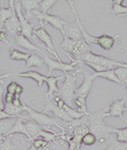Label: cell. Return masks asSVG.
I'll return each instance as SVG.
<instances>
[{"mask_svg":"<svg viewBox=\"0 0 127 150\" xmlns=\"http://www.w3.org/2000/svg\"><path fill=\"white\" fill-rule=\"evenodd\" d=\"M85 125L88 127L89 132L94 134L96 141L101 143L110 139V134L114 132L116 128L107 126L104 122V110L96 113H89L85 117Z\"/></svg>","mask_w":127,"mask_h":150,"instance_id":"1","label":"cell"},{"mask_svg":"<svg viewBox=\"0 0 127 150\" xmlns=\"http://www.w3.org/2000/svg\"><path fill=\"white\" fill-rule=\"evenodd\" d=\"M81 71L84 72V81H83L81 86L76 88L75 98H74L73 104L76 106L77 111L84 113L85 115H88L89 112L87 111L86 99L92 88V83H93L95 78L97 77V74L96 73H89L88 71H85L82 67H81Z\"/></svg>","mask_w":127,"mask_h":150,"instance_id":"2","label":"cell"},{"mask_svg":"<svg viewBox=\"0 0 127 150\" xmlns=\"http://www.w3.org/2000/svg\"><path fill=\"white\" fill-rule=\"evenodd\" d=\"M23 109H24V111L28 112V114H29V115H27L28 118L34 121L35 123H37L39 126L43 127V130H47V131H53V130H51L49 127L55 126V127H57V128H60V130H62V132L65 133L66 123H64V122L60 121V120H57V118H55V117H51V116H49L48 114H46V113L37 112V111L31 109L30 107H28L27 105H24V104H23Z\"/></svg>","mask_w":127,"mask_h":150,"instance_id":"3","label":"cell"},{"mask_svg":"<svg viewBox=\"0 0 127 150\" xmlns=\"http://www.w3.org/2000/svg\"><path fill=\"white\" fill-rule=\"evenodd\" d=\"M73 62L81 64L90 62V64L103 66V67L107 68L108 70H114V69L121 68V67H127V62H116V60L110 59V58H108V57L104 56V55H97V54H94L91 51L87 52V53L81 55L79 58L76 59V60H74Z\"/></svg>","mask_w":127,"mask_h":150,"instance_id":"4","label":"cell"},{"mask_svg":"<svg viewBox=\"0 0 127 150\" xmlns=\"http://www.w3.org/2000/svg\"><path fill=\"white\" fill-rule=\"evenodd\" d=\"M81 69H79L76 72L69 74V72L64 73L65 75V81L62 83V88L60 89V96L62 98V100L70 107H72V104L75 98V90H76V73L79 72Z\"/></svg>","mask_w":127,"mask_h":150,"instance_id":"5","label":"cell"},{"mask_svg":"<svg viewBox=\"0 0 127 150\" xmlns=\"http://www.w3.org/2000/svg\"><path fill=\"white\" fill-rule=\"evenodd\" d=\"M15 3V12H16V16L19 20V24H20V30H21V35H23L24 37L28 38L29 40H31L32 42H35V45L37 46V38L33 36V31H34V23H30L29 20L24 18V15L21 13V3L20 1H16Z\"/></svg>","mask_w":127,"mask_h":150,"instance_id":"6","label":"cell"},{"mask_svg":"<svg viewBox=\"0 0 127 150\" xmlns=\"http://www.w3.org/2000/svg\"><path fill=\"white\" fill-rule=\"evenodd\" d=\"M35 17L38 18L39 21H43V23H49L50 25H52L53 28H55L56 30L60 31L62 34V36L65 35V30H64V25L68 23V21H65L64 19H62L60 16L57 15H51V14H43L40 11H32L31 12L30 18Z\"/></svg>","mask_w":127,"mask_h":150,"instance_id":"7","label":"cell"},{"mask_svg":"<svg viewBox=\"0 0 127 150\" xmlns=\"http://www.w3.org/2000/svg\"><path fill=\"white\" fill-rule=\"evenodd\" d=\"M39 23H40V28L33 31V36L37 38L38 40H40L41 42L45 43V46H46V47H43V46H41V47H43V48H45V49H47V51H48L49 53H51L52 55H54L55 58H56V60H58V62H62V59L60 58V56H58L57 52L55 51L54 45H53V41H52L51 36H50V34H49V33L46 31V29H45L43 22L39 21ZM38 46H40V45H38Z\"/></svg>","mask_w":127,"mask_h":150,"instance_id":"8","label":"cell"},{"mask_svg":"<svg viewBox=\"0 0 127 150\" xmlns=\"http://www.w3.org/2000/svg\"><path fill=\"white\" fill-rule=\"evenodd\" d=\"M43 59L49 68V70H48L49 76H51L52 72H53L54 70H60V71H62L64 73L73 71L74 68H75V66L77 64L76 62H69V64H66V62H58V60L50 58L46 53L43 54Z\"/></svg>","mask_w":127,"mask_h":150,"instance_id":"9","label":"cell"},{"mask_svg":"<svg viewBox=\"0 0 127 150\" xmlns=\"http://www.w3.org/2000/svg\"><path fill=\"white\" fill-rule=\"evenodd\" d=\"M125 102H126V96H124L122 99H118L114 97V100L109 106V109L107 111H104V118L109 116L120 117L127 124V120L123 116V112L127 111V107H125Z\"/></svg>","mask_w":127,"mask_h":150,"instance_id":"10","label":"cell"},{"mask_svg":"<svg viewBox=\"0 0 127 150\" xmlns=\"http://www.w3.org/2000/svg\"><path fill=\"white\" fill-rule=\"evenodd\" d=\"M47 112H52L54 114V117L60 120V121L64 122V123H69V122H72L73 120L68 115L67 113L64 111L62 109H60V107H57L56 105L53 103V100L50 98H47L46 100V107L43 108V113H47Z\"/></svg>","mask_w":127,"mask_h":150,"instance_id":"11","label":"cell"},{"mask_svg":"<svg viewBox=\"0 0 127 150\" xmlns=\"http://www.w3.org/2000/svg\"><path fill=\"white\" fill-rule=\"evenodd\" d=\"M120 35H116V36H109L106 33H104L103 35H101L99 37H96V43L97 46H100L101 48L103 49L104 51H109L114 48L116 45V39L119 38Z\"/></svg>","mask_w":127,"mask_h":150,"instance_id":"12","label":"cell"},{"mask_svg":"<svg viewBox=\"0 0 127 150\" xmlns=\"http://www.w3.org/2000/svg\"><path fill=\"white\" fill-rule=\"evenodd\" d=\"M64 79V76H47L46 81L45 83L48 85V91L46 93V97L47 98L52 99L54 96V93H60V88L57 86V83L60 81Z\"/></svg>","mask_w":127,"mask_h":150,"instance_id":"13","label":"cell"},{"mask_svg":"<svg viewBox=\"0 0 127 150\" xmlns=\"http://www.w3.org/2000/svg\"><path fill=\"white\" fill-rule=\"evenodd\" d=\"M15 42H16L17 46L21 47V48L26 49V50H28V51H30V52L37 51V52H39L41 55H43V54H45L40 50V48H39V47H37L35 43L32 42L31 40H29L28 38H26L23 35H21V34H18V35H16V36H15Z\"/></svg>","mask_w":127,"mask_h":150,"instance_id":"14","label":"cell"},{"mask_svg":"<svg viewBox=\"0 0 127 150\" xmlns=\"http://www.w3.org/2000/svg\"><path fill=\"white\" fill-rule=\"evenodd\" d=\"M10 6L8 8H4L3 6H0V30L3 29L4 22L9 20L12 17L16 16V12H15V3L14 1L10 0L9 1Z\"/></svg>","mask_w":127,"mask_h":150,"instance_id":"15","label":"cell"},{"mask_svg":"<svg viewBox=\"0 0 127 150\" xmlns=\"http://www.w3.org/2000/svg\"><path fill=\"white\" fill-rule=\"evenodd\" d=\"M64 37H67L74 41H79L83 38L82 37L81 30H79V25H77L76 22L72 24H71L70 22H68L67 28L65 29V35H64Z\"/></svg>","mask_w":127,"mask_h":150,"instance_id":"16","label":"cell"},{"mask_svg":"<svg viewBox=\"0 0 127 150\" xmlns=\"http://www.w3.org/2000/svg\"><path fill=\"white\" fill-rule=\"evenodd\" d=\"M4 29L6 31L11 35V36H16L18 34H21V30H20V24H19V20L17 18V16H14L12 18H10L9 20H6L4 22Z\"/></svg>","mask_w":127,"mask_h":150,"instance_id":"17","label":"cell"},{"mask_svg":"<svg viewBox=\"0 0 127 150\" xmlns=\"http://www.w3.org/2000/svg\"><path fill=\"white\" fill-rule=\"evenodd\" d=\"M24 126H26V130H27V137L31 141L36 139L39 131L43 129V127L39 126L37 123H35L32 120H29V122L24 123Z\"/></svg>","mask_w":127,"mask_h":150,"instance_id":"18","label":"cell"},{"mask_svg":"<svg viewBox=\"0 0 127 150\" xmlns=\"http://www.w3.org/2000/svg\"><path fill=\"white\" fill-rule=\"evenodd\" d=\"M21 6L26 10V15L24 18L27 20H30V15L32 11H37L39 8V3L40 0H22L20 1Z\"/></svg>","mask_w":127,"mask_h":150,"instance_id":"19","label":"cell"},{"mask_svg":"<svg viewBox=\"0 0 127 150\" xmlns=\"http://www.w3.org/2000/svg\"><path fill=\"white\" fill-rule=\"evenodd\" d=\"M17 76L19 77H28V78H33L34 81L37 83L38 87H41L43 83L46 81L47 76H45L43 74L39 72H36V71H28V72H21L19 73Z\"/></svg>","mask_w":127,"mask_h":150,"instance_id":"20","label":"cell"},{"mask_svg":"<svg viewBox=\"0 0 127 150\" xmlns=\"http://www.w3.org/2000/svg\"><path fill=\"white\" fill-rule=\"evenodd\" d=\"M111 8H108V11L116 16H127V6H122L123 1L122 0H116L112 1Z\"/></svg>","mask_w":127,"mask_h":150,"instance_id":"21","label":"cell"},{"mask_svg":"<svg viewBox=\"0 0 127 150\" xmlns=\"http://www.w3.org/2000/svg\"><path fill=\"white\" fill-rule=\"evenodd\" d=\"M23 118H28V116L23 115V116H20V117H17L16 120H15V124H14V126L12 127L11 131L9 132V135H13V134H15V133H21L27 137L26 126H24V123L22 122Z\"/></svg>","mask_w":127,"mask_h":150,"instance_id":"22","label":"cell"},{"mask_svg":"<svg viewBox=\"0 0 127 150\" xmlns=\"http://www.w3.org/2000/svg\"><path fill=\"white\" fill-rule=\"evenodd\" d=\"M104 145L103 150H127V143L118 142L116 139H108ZM103 143V144H104Z\"/></svg>","mask_w":127,"mask_h":150,"instance_id":"23","label":"cell"},{"mask_svg":"<svg viewBox=\"0 0 127 150\" xmlns=\"http://www.w3.org/2000/svg\"><path fill=\"white\" fill-rule=\"evenodd\" d=\"M16 118H6V120H0V134L8 137L9 132L11 131L12 127L15 124Z\"/></svg>","mask_w":127,"mask_h":150,"instance_id":"24","label":"cell"},{"mask_svg":"<svg viewBox=\"0 0 127 150\" xmlns=\"http://www.w3.org/2000/svg\"><path fill=\"white\" fill-rule=\"evenodd\" d=\"M4 111L13 118L20 117V116H21L20 115L21 112L24 111L23 105H22L21 107H16V106H14L13 104H6V106H4Z\"/></svg>","mask_w":127,"mask_h":150,"instance_id":"25","label":"cell"},{"mask_svg":"<svg viewBox=\"0 0 127 150\" xmlns=\"http://www.w3.org/2000/svg\"><path fill=\"white\" fill-rule=\"evenodd\" d=\"M43 59L36 55L34 53H31L30 57L26 60V68H30V67H37V68H41L43 64Z\"/></svg>","mask_w":127,"mask_h":150,"instance_id":"26","label":"cell"},{"mask_svg":"<svg viewBox=\"0 0 127 150\" xmlns=\"http://www.w3.org/2000/svg\"><path fill=\"white\" fill-rule=\"evenodd\" d=\"M30 53H23V52H20L16 49L11 48L10 49V59L12 60H17V62H21V60H27L29 57H30Z\"/></svg>","mask_w":127,"mask_h":150,"instance_id":"27","label":"cell"},{"mask_svg":"<svg viewBox=\"0 0 127 150\" xmlns=\"http://www.w3.org/2000/svg\"><path fill=\"white\" fill-rule=\"evenodd\" d=\"M97 74V77H103L106 78V79H108L110 81H114L116 83H120L122 85L121 81H119V78L116 77V73H114V70H108V71H104V72H100V73H96Z\"/></svg>","mask_w":127,"mask_h":150,"instance_id":"28","label":"cell"},{"mask_svg":"<svg viewBox=\"0 0 127 150\" xmlns=\"http://www.w3.org/2000/svg\"><path fill=\"white\" fill-rule=\"evenodd\" d=\"M56 2L57 0H40L39 3L40 12L43 14H50V10Z\"/></svg>","mask_w":127,"mask_h":150,"instance_id":"29","label":"cell"},{"mask_svg":"<svg viewBox=\"0 0 127 150\" xmlns=\"http://www.w3.org/2000/svg\"><path fill=\"white\" fill-rule=\"evenodd\" d=\"M75 43H76V41L72 40V39H69V38H67V37H64V40L60 43V48H62L66 53L71 54L73 51V49H74V47H75Z\"/></svg>","mask_w":127,"mask_h":150,"instance_id":"30","label":"cell"},{"mask_svg":"<svg viewBox=\"0 0 127 150\" xmlns=\"http://www.w3.org/2000/svg\"><path fill=\"white\" fill-rule=\"evenodd\" d=\"M114 73H116V77L119 78V81H121L122 86L127 85V67H121L114 69Z\"/></svg>","mask_w":127,"mask_h":150,"instance_id":"31","label":"cell"},{"mask_svg":"<svg viewBox=\"0 0 127 150\" xmlns=\"http://www.w3.org/2000/svg\"><path fill=\"white\" fill-rule=\"evenodd\" d=\"M96 137H94V134H92L91 132H88L83 137L82 139V145H86V146H92L96 143Z\"/></svg>","mask_w":127,"mask_h":150,"instance_id":"32","label":"cell"},{"mask_svg":"<svg viewBox=\"0 0 127 150\" xmlns=\"http://www.w3.org/2000/svg\"><path fill=\"white\" fill-rule=\"evenodd\" d=\"M114 133L116 134V139L118 142L121 143H127V127L123 129H118L116 128L114 130Z\"/></svg>","mask_w":127,"mask_h":150,"instance_id":"33","label":"cell"},{"mask_svg":"<svg viewBox=\"0 0 127 150\" xmlns=\"http://www.w3.org/2000/svg\"><path fill=\"white\" fill-rule=\"evenodd\" d=\"M13 135H8L4 139V142L0 145V150H14L16 149V145H14L12 142Z\"/></svg>","mask_w":127,"mask_h":150,"instance_id":"34","label":"cell"},{"mask_svg":"<svg viewBox=\"0 0 127 150\" xmlns=\"http://www.w3.org/2000/svg\"><path fill=\"white\" fill-rule=\"evenodd\" d=\"M31 145L34 146L36 149L39 150V149H43V148H46L49 145V142H47L46 139H38V137H36V139H32Z\"/></svg>","mask_w":127,"mask_h":150,"instance_id":"35","label":"cell"},{"mask_svg":"<svg viewBox=\"0 0 127 150\" xmlns=\"http://www.w3.org/2000/svg\"><path fill=\"white\" fill-rule=\"evenodd\" d=\"M3 94H4V89L0 85V110H4V98H3Z\"/></svg>","mask_w":127,"mask_h":150,"instance_id":"36","label":"cell"},{"mask_svg":"<svg viewBox=\"0 0 127 150\" xmlns=\"http://www.w3.org/2000/svg\"><path fill=\"white\" fill-rule=\"evenodd\" d=\"M18 83H15V81H12L8 87H6V93H11V94H15V90H16V87Z\"/></svg>","mask_w":127,"mask_h":150,"instance_id":"37","label":"cell"},{"mask_svg":"<svg viewBox=\"0 0 127 150\" xmlns=\"http://www.w3.org/2000/svg\"><path fill=\"white\" fill-rule=\"evenodd\" d=\"M6 118H13L10 116L4 110H0V120H6Z\"/></svg>","mask_w":127,"mask_h":150,"instance_id":"38","label":"cell"},{"mask_svg":"<svg viewBox=\"0 0 127 150\" xmlns=\"http://www.w3.org/2000/svg\"><path fill=\"white\" fill-rule=\"evenodd\" d=\"M23 92V87L20 86V85H17L16 87V90H15V95H21V93Z\"/></svg>","mask_w":127,"mask_h":150,"instance_id":"39","label":"cell"},{"mask_svg":"<svg viewBox=\"0 0 127 150\" xmlns=\"http://www.w3.org/2000/svg\"><path fill=\"white\" fill-rule=\"evenodd\" d=\"M6 137H4V135H1V134H0V145H1L3 142H4V139H6Z\"/></svg>","mask_w":127,"mask_h":150,"instance_id":"40","label":"cell"},{"mask_svg":"<svg viewBox=\"0 0 127 150\" xmlns=\"http://www.w3.org/2000/svg\"><path fill=\"white\" fill-rule=\"evenodd\" d=\"M28 150H37V149H36V148L34 147V146H32V145H31L30 148H29V149H28Z\"/></svg>","mask_w":127,"mask_h":150,"instance_id":"41","label":"cell"},{"mask_svg":"<svg viewBox=\"0 0 127 150\" xmlns=\"http://www.w3.org/2000/svg\"><path fill=\"white\" fill-rule=\"evenodd\" d=\"M126 90H127V85H126Z\"/></svg>","mask_w":127,"mask_h":150,"instance_id":"42","label":"cell"},{"mask_svg":"<svg viewBox=\"0 0 127 150\" xmlns=\"http://www.w3.org/2000/svg\"><path fill=\"white\" fill-rule=\"evenodd\" d=\"M51 150H55V149H51Z\"/></svg>","mask_w":127,"mask_h":150,"instance_id":"43","label":"cell"},{"mask_svg":"<svg viewBox=\"0 0 127 150\" xmlns=\"http://www.w3.org/2000/svg\"><path fill=\"white\" fill-rule=\"evenodd\" d=\"M0 75H2V74H1V73H0Z\"/></svg>","mask_w":127,"mask_h":150,"instance_id":"44","label":"cell"}]
</instances>
